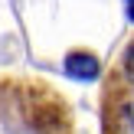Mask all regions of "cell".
Returning a JSON list of instances; mask_svg holds the SVG:
<instances>
[{
	"label": "cell",
	"instance_id": "obj_1",
	"mask_svg": "<svg viewBox=\"0 0 134 134\" xmlns=\"http://www.w3.org/2000/svg\"><path fill=\"white\" fill-rule=\"evenodd\" d=\"M65 75L88 82V79L98 75V59L88 56V52H69V56H65Z\"/></svg>",
	"mask_w": 134,
	"mask_h": 134
},
{
	"label": "cell",
	"instance_id": "obj_2",
	"mask_svg": "<svg viewBox=\"0 0 134 134\" xmlns=\"http://www.w3.org/2000/svg\"><path fill=\"white\" fill-rule=\"evenodd\" d=\"M121 69H124V75L134 82V43L128 46V52H124V62H121Z\"/></svg>",
	"mask_w": 134,
	"mask_h": 134
},
{
	"label": "cell",
	"instance_id": "obj_3",
	"mask_svg": "<svg viewBox=\"0 0 134 134\" xmlns=\"http://www.w3.org/2000/svg\"><path fill=\"white\" fill-rule=\"evenodd\" d=\"M128 7H131V10H134V0H128Z\"/></svg>",
	"mask_w": 134,
	"mask_h": 134
}]
</instances>
